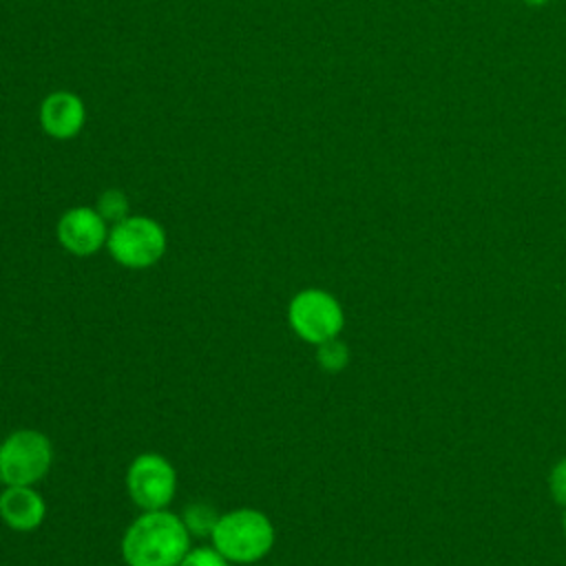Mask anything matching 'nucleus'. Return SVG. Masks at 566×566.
<instances>
[{"mask_svg":"<svg viewBox=\"0 0 566 566\" xmlns=\"http://www.w3.org/2000/svg\"><path fill=\"white\" fill-rule=\"evenodd\" d=\"M562 528H564V535H566V513H564V517H562Z\"/></svg>","mask_w":566,"mask_h":566,"instance_id":"nucleus-16","label":"nucleus"},{"mask_svg":"<svg viewBox=\"0 0 566 566\" xmlns=\"http://www.w3.org/2000/svg\"><path fill=\"white\" fill-rule=\"evenodd\" d=\"M166 245V230L155 219L142 214H128L126 219L113 223L106 239L111 256L119 265L133 270L155 265L164 256Z\"/></svg>","mask_w":566,"mask_h":566,"instance_id":"nucleus-4","label":"nucleus"},{"mask_svg":"<svg viewBox=\"0 0 566 566\" xmlns=\"http://www.w3.org/2000/svg\"><path fill=\"white\" fill-rule=\"evenodd\" d=\"M526 4H531V7H542V4H546L548 0H524Z\"/></svg>","mask_w":566,"mask_h":566,"instance_id":"nucleus-15","label":"nucleus"},{"mask_svg":"<svg viewBox=\"0 0 566 566\" xmlns=\"http://www.w3.org/2000/svg\"><path fill=\"white\" fill-rule=\"evenodd\" d=\"M287 321L292 332L310 343L321 345L336 338L345 325V314L340 303L325 290L307 287L294 294L287 307Z\"/></svg>","mask_w":566,"mask_h":566,"instance_id":"nucleus-5","label":"nucleus"},{"mask_svg":"<svg viewBox=\"0 0 566 566\" xmlns=\"http://www.w3.org/2000/svg\"><path fill=\"white\" fill-rule=\"evenodd\" d=\"M46 504L33 486H4L0 493V520L13 531H33L44 522Z\"/></svg>","mask_w":566,"mask_h":566,"instance_id":"nucleus-9","label":"nucleus"},{"mask_svg":"<svg viewBox=\"0 0 566 566\" xmlns=\"http://www.w3.org/2000/svg\"><path fill=\"white\" fill-rule=\"evenodd\" d=\"M57 241L64 250H69L75 256H91L102 245H106L108 228L102 214L95 208L88 206H75L69 208L55 228Z\"/></svg>","mask_w":566,"mask_h":566,"instance_id":"nucleus-7","label":"nucleus"},{"mask_svg":"<svg viewBox=\"0 0 566 566\" xmlns=\"http://www.w3.org/2000/svg\"><path fill=\"white\" fill-rule=\"evenodd\" d=\"M316 360H318V365H321L325 371L336 374V371H340V369L347 367V363H349V349H347V345H345L343 340H338V336H336V338H329V340L316 345Z\"/></svg>","mask_w":566,"mask_h":566,"instance_id":"nucleus-11","label":"nucleus"},{"mask_svg":"<svg viewBox=\"0 0 566 566\" xmlns=\"http://www.w3.org/2000/svg\"><path fill=\"white\" fill-rule=\"evenodd\" d=\"M177 489L172 464L159 453H139L126 471V491L142 511L166 509Z\"/></svg>","mask_w":566,"mask_h":566,"instance_id":"nucleus-6","label":"nucleus"},{"mask_svg":"<svg viewBox=\"0 0 566 566\" xmlns=\"http://www.w3.org/2000/svg\"><path fill=\"white\" fill-rule=\"evenodd\" d=\"M53 462V449L44 433L18 429L0 442V482L4 486H33Z\"/></svg>","mask_w":566,"mask_h":566,"instance_id":"nucleus-3","label":"nucleus"},{"mask_svg":"<svg viewBox=\"0 0 566 566\" xmlns=\"http://www.w3.org/2000/svg\"><path fill=\"white\" fill-rule=\"evenodd\" d=\"M548 491L553 495V500L562 506H566V458H562L548 475Z\"/></svg>","mask_w":566,"mask_h":566,"instance_id":"nucleus-14","label":"nucleus"},{"mask_svg":"<svg viewBox=\"0 0 566 566\" xmlns=\"http://www.w3.org/2000/svg\"><path fill=\"white\" fill-rule=\"evenodd\" d=\"M177 566H230V562L212 546V548H192Z\"/></svg>","mask_w":566,"mask_h":566,"instance_id":"nucleus-13","label":"nucleus"},{"mask_svg":"<svg viewBox=\"0 0 566 566\" xmlns=\"http://www.w3.org/2000/svg\"><path fill=\"white\" fill-rule=\"evenodd\" d=\"M219 517H221V515L214 511V506L203 504V502L190 504V506L184 511V515H181V520H184L188 533H190V535H199V537H201V535H212V531H214Z\"/></svg>","mask_w":566,"mask_h":566,"instance_id":"nucleus-10","label":"nucleus"},{"mask_svg":"<svg viewBox=\"0 0 566 566\" xmlns=\"http://www.w3.org/2000/svg\"><path fill=\"white\" fill-rule=\"evenodd\" d=\"M210 539L230 564H252L272 551L274 526L256 509H234L219 517Z\"/></svg>","mask_w":566,"mask_h":566,"instance_id":"nucleus-2","label":"nucleus"},{"mask_svg":"<svg viewBox=\"0 0 566 566\" xmlns=\"http://www.w3.org/2000/svg\"><path fill=\"white\" fill-rule=\"evenodd\" d=\"M95 210L102 214V219L106 223H117V221L128 217V199H126V195L122 190L108 188V190H104L99 195Z\"/></svg>","mask_w":566,"mask_h":566,"instance_id":"nucleus-12","label":"nucleus"},{"mask_svg":"<svg viewBox=\"0 0 566 566\" xmlns=\"http://www.w3.org/2000/svg\"><path fill=\"white\" fill-rule=\"evenodd\" d=\"M40 126L53 139H73L86 122V108L80 95L71 91H53L40 104Z\"/></svg>","mask_w":566,"mask_h":566,"instance_id":"nucleus-8","label":"nucleus"},{"mask_svg":"<svg viewBox=\"0 0 566 566\" xmlns=\"http://www.w3.org/2000/svg\"><path fill=\"white\" fill-rule=\"evenodd\" d=\"M190 551L184 520L166 509L144 511L122 537V557L128 566H177Z\"/></svg>","mask_w":566,"mask_h":566,"instance_id":"nucleus-1","label":"nucleus"}]
</instances>
